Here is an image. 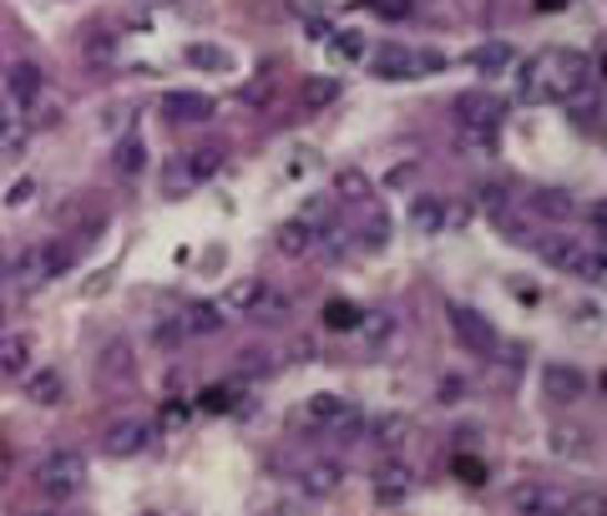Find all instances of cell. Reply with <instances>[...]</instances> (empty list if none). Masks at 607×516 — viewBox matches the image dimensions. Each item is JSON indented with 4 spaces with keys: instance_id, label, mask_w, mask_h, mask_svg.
<instances>
[{
    "instance_id": "1",
    "label": "cell",
    "mask_w": 607,
    "mask_h": 516,
    "mask_svg": "<svg viewBox=\"0 0 607 516\" xmlns=\"http://www.w3.org/2000/svg\"><path fill=\"white\" fill-rule=\"evenodd\" d=\"M587 77H593V67H587L583 51L547 47L516 71V92H522V102H537V107L542 102H567V97L587 92Z\"/></svg>"
},
{
    "instance_id": "2",
    "label": "cell",
    "mask_w": 607,
    "mask_h": 516,
    "mask_svg": "<svg viewBox=\"0 0 607 516\" xmlns=\"http://www.w3.org/2000/svg\"><path fill=\"white\" fill-rule=\"evenodd\" d=\"M537 249V259L547 269H557V274L567 279H587V284H597V279L607 274V259H603V243H583V239H567V233H557V239H537L532 243Z\"/></svg>"
},
{
    "instance_id": "3",
    "label": "cell",
    "mask_w": 607,
    "mask_h": 516,
    "mask_svg": "<svg viewBox=\"0 0 607 516\" xmlns=\"http://www.w3.org/2000/svg\"><path fill=\"white\" fill-rule=\"evenodd\" d=\"M31 482L47 502H71V496L87 486V456H81V451H51V456L36 466Z\"/></svg>"
},
{
    "instance_id": "4",
    "label": "cell",
    "mask_w": 607,
    "mask_h": 516,
    "mask_svg": "<svg viewBox=\"0 0 607 516\" xmlns=\"http://www.w3.org/2000/svg\"><path fill=\"white\" fill-rule=\"evenodd\" d=\"M219 172H223V148H188L183 158L168 162V172H162V193L183 198V193H193V188L213 183Z\"/></svg>"
},
{
    "instance_id": "5",
    "label": "cell",
    "mask_w": 607,
    "mask_h": 516,
    "mask_svg": "<svg viewBox=\"0 0 607 516\" xmlns=\"http://www.w3.org/2000/svg\"><path fill=\"white\" fill-rule=\"evenodd\" d=\"M71 259H77V249H67V243H31V249H21L11 259V279L21 289H41V284H51L61 269H71Z\"/></svg>"
},
{
    "instance_id": "6",
    "label": "cell",
    "mask_w": 607,
    "mask_h": 516,
    "mask_svg": "<svg viewBox=\"0 0 607 516\" xmlns=\"http://www.w3.org/2000/svg\"><path fill=\"white\" fill-rule=\"evenodd\" d=\"M370 67H375L380 81H411V77H436V71L446 67V57H441V51H411V47H401V41H385Z\"/></svg>"
},
{
    "instance_id": "7",
    "label": "cell",
    "mask_w": 607,
    "mask_h": 516,
    "mask_svg": "<svg viewBox=\"0 0 607 516\" xmlns=\"http://www.w3.org/2000/svg\"><path fill=\"white\" fill-rule=\"evenodd\" d=\"M502 117H506V102H502V97H492V92H466V97L456 102L461 138H466V142H482V148L496 138Z\"/></svg>"
},
{
    "instance_id": "8",
    "label": "cell",
    "mask_w": 607,
    "mask_h": 516,
    "mask_svg": "<svg viewBox=\"0 0 607 516\" xmlns=\"http://www.w3.org/2000/svg\"><path fill=\"white\" fill-rule=\"evenodd\" d=\"M451 330H456V340L466 344V355H486V360H492L496 350H502L496 324L486 320L482 310H471V304H451Z\"/></svg>"
},
{
    "instance_id": "9",
    "label": "cell",
    "mask_w": 607,
    "mask_h": 516,
    "mask_svg": "<svg viewBox=\"0 0 607 516\" xmlns=\"http://www.w3.org/2000/svg\"><path fill=\"white\" fill-rule=\"evenodd\" d=\"M152 436H158V425L142 421V415H127V421H117L112 431L102 436V456H112V461L142 456V451L152 446Z\"/></svg>"
},
{
    "instance_id": "10",
    "label": "cell",
    "mask_w": 607,
    "mask_h": 516,
    "mask_svg": "<svg viewBox=\"0 0 607 516\" xmlns=\"http://www.w3.org/2000/svg\"><path fill=\"white\" fill-rule=\"evenodd\" d=\"M506 506L522 512V516H547V512H567V496L547 482H522V486L506 492Z\"/></svg>"
},
{
    "instance_id": "11",
    "label": "cell",
    "mask_w": 607,
    "mask_h": 516,
    "mask_svg": "<svg viewBox=\"0 0 607 516\" xmlns=\"http://www.w3.org/2000/svg\"><path fill=\"white\" fill-rule=\"evenodd\" d=\"M340 482H344V466L340 461H304V466H299V476H294V486L304 496H314V502H324V496H334L340 492Z\"/></svg>"
},
{
    "instance_id": "12",
    "label": "cell",
    "mask_w": 607,
    "mask_h": 516,
    "mask_svg": "<svg viewBox=\"0 0 607 516\" xmlns=\"http://www.w3.org/2000/svg\"><path fill=\"white\" fill-rule=\"evenodd\" d=\"M411 492H415V471L405 466V461H385V466L375 471V502L380 506L411 502Z\"/></svg>"
},
{
    "instance_id": "13",
    "label": "cell",
    "mask_w": 607,
    "mask_h": 516,
    "mask_svg": "<svg viewBox=\"0 0 607 516\" xmlns=\"http://www.w3.org/2000/svg\"><path fill=\"white\" fill-rule=\"evenodd\" d=\"M542 395L557 401V405H577L587 395V375L573 365H547L542 370Z\"/></svg>"
},
{
    "instance_id": "14",
    "label": "cell",
    "mask_w": 607,
    "mask_h": 516,
    "mask_svg": "<svg viewBox=\"0 0 607 516\" xmlns=\"http://www.w3.org/2000/svg\"><path fill=\"white\" fill-rule=\"evenodd\" d=\"M320 239H324L320 223H310V219H289V223H279L274 249L284 253V259H304V253L320 249Z\"/></svg>"
},
{
    "instance_id": "15",
    "label": "cell",
    "mask_w": 607,
    "mask_h": 516,
    "mask_svg": "<svg viewBox=\"0 0 607 516\" xmlns=\"http://www.w3.org/2000/svg\"><path fill=\"white\" fill-rule=\"evenodd\" d=\"M264 304H269L264 279H233V284L223 289V310L229 314H264Z\"/></svg>"
},
{
    "instance_id": "16",
    "label": "cell",
    "mask_w": 607,
    "mask_h": 516,
    "mask_svg": "<svg viewBox=\"0 0 607 516\" xmlns=\"http://www.w3.org/2000/svg\"><path fill=\"white\" fill-rule=\"evenodd\" d=\"M162 112H168L172 122H208V117L219 112V102L203 92H168L162 97Z\"/></svg>"
},
{
    "instance_id": "17",
    "label": "cell",
    "mask_w": 607,
    "mask_h": 516,
    "mask_svg": "<svg viewBox=\"0 0 607 516\" xmlns=\"http://www.w3.org/2000/svg\"><path fill=\"white\" fill-rule=\"evenodd\" d=\"M471 71H482V77H506V71L516 67V47L512 41H486V47H476L466 57Z\"/></svg>"
},
{
    "instance_id": "18",
    "label": "cell",
    "mask_w": 607,
    "mask_h": 516,
    "mask_svg": "<svg viewBox=\"0 0 607 516\" xmlns=\"http://www.w3.org/2000/svg\"><path fill=\"white\" fill-rule=\"evenodd\" d=\"M31 365H36V340L31 334H6V340H0V375L21 380Z\"/></svg>"
},
{
    "instance_id": "19",
    "label": "cell",
    "mask_w": 607,
    "mask_h": 516,
    "mask_svg": "<svg viewBox=\"0 0 607 516\" xmlns=\"http://www.w3.org/2000/svg\"><path fill=\"white\" fill-rule=\"evenodd\" d=\"M132 365H138V360H132V344L112 340L102 350V360H97V380H107V385H127V380H132Z\"/></svg>"
},
{
    "instance_id": "20",
    "label": "cell",
    "mask_w": 607,
    "mask_h": 516,
    "mask_svg": "<svg viewBox=\"0 0 607 516\" xmlns=\"http://www.w3.org/2000/svg\"><path fill=\"white\" fill-rule=\"evenodd\" d=\"M26 395H31L36 405H61L67 401V380H61V370H26Z\"/></svg>"
},
{
    "instance_id": "21",
    "label": "cell",
    "mask_w": 607,
    "mask_h": 516,
    "mask_svg": "<svg viewBox=\"0 0 607 516\" xmlns=\"http://www.w3.org/2000/svg\"><path fill=\"white\" fill-rule=\"evenodd\" d=\"M6 97L21 107H31L36 97H41V67H31V61H16L11 71H6Z\"/></svg>"
},
{
    "instance_id": "22",
    "label": "cell",
    "mask_w": 607,
    "mask_h": 516,
    "mask_svg": "<svg viewBox=\"0 0 607 516\" xmlns=\"http://www.w3.org/2000/svg\"><path fill=\"white\" fill-rule=\"evenodd\" d=\"M112 168L122 172V178H138V172L148 168V142H142L138 132H122V138H117V152H112Z\"/></svg>"
},
{
    "instance_id": "23",
    "label": "cell",
    "mask_w": 607,
    "mask_h": 516,
    "mask_svg": "<svg viewBox=\"0 0 607 516\" xmlns=\"http://www.w3.org/2000/svg\"><path fill=\"white\" fill-rule=\"evenodd\" d=\"M532 213H537V219L562 223V219H573V213H577V198L562 193V188H542V193H532Z\"/></svg>"
},
{
    "instance_id": "24",
    "label": "cell",
    "mask_w": 607,
    "mask_h": 516,
    "mask_svg": "<svg viewBox=\"0 0 607 516\" xmlns=\"http://www.w3.org/2000/svg\"><path fill=\"white\" fill-rule=\"evenodd\" d=\"M223 320H229L223 304H208V299H198V304H188V310H183V330L188 334H219Z\"/></svg>"
},
{
    "instance_id": "25",
    "label": "cell",
    "mask_w": 607,
    "mask_h": 516,
    "mask_svg": "<svg viewBox=\"0 0 607 516\" xmlns=\"http://www.w3.org/2000/svg\"><path fill=\"white\" fill-rule=\"evenodd\" d=\"M334 198H340V203H370V198H375V183H370L360 168H340L334 172Z\"/></svg>"
},
{
    "instance_id": "26",
    "label": "cell",
    "mask_w": 607,
    "mask_h": 516,
    "mask_svg": "<svg viewBox=\"0 0 607 516\" xmlns=\"http://www.w3.org/2000/svg\"><path fill=\"white\" fill-rule=\"evenodd\" d=\"M360 320H365V310H360L355 299H330L324 304V330H334V334H355Z\"/></svg>"
},
{
    "instance_id": "27",
    "label": "cell",
    "mask_w": 607,
    "mask_h": 516,
    "mask_svg": "<svg viewBox=\"0 0 607 516\" xmlns=\"http://www.w3.org/2000/svg\"><path fill=\"white\" fill-rule=\"evenodd\" d=\"M411 223H415V233H446V203L441 198H415Z\"/></svg>"
},
{
    "instance_id": "28",
    "label": "cell",
    "mask_w": 607,
    "mask_h": 516,
    "mask_svg": "<svg viewBox=\"0 0 607 516\" xmlns=\"http://www.w3.org/2000/svg\"><path fill=\"white\" fill-rule=\"evenodd\" d=\"M552 451H557V456H573V461H587L593 456V436L577 431V425H562V431H552Z\"/></svg>"
},
{
    "instance_id": "29",
    "label": "cell",
    "mask_w": 607,
    "mask_h": 516,
    "mask_svg": "<svg viewBox=\"0 0 607 516\" xmlns=\"http://www.w3.org/2000/svg\"><path fill=\"white\" fill-rule=\"evenodd\" d=\"M26 122H21V112H11V107H0V158H11V152H21L26 148Z\"/></svg>"
},
{
    "instance_id": "30",
    "label": "cell",
    "mask_w": 607,
    "mask_h": 516,
    "mask_svg": "<svg viewBox=\"0 0 607 516\" xmlns=\"http://www.w3.org/2000/svg\"><path fill=\"white\" fill-rule=\"evenodd\" d=\"M299 97H304V107H310V112H320V107H330L334 97H340V81H334V77H310Z\"/></svg>"
},
{
    "instance_id": "31",
    "label": "cell",
    "mask_w": 607,
    "mask_h": 516,
    "mask_svg": "<svg viewBox=\"0 0 607 516\" xmlns=\"http://www.w3.org/2000/svg\"><path fill=\"white\" fill-rule=\"evenodd\" d=\"M405 431H411V415H385V421L375 425V441H380V446L395 451V446L405 441Z\"/></svg>"
},
{
    "instance_id": "32",
    "label": "cell",
    "mask_w": 607,
    "mask_h": 516,
    "mask_svg": "<svg viewBox=\"0 0 607 516\" xmlns=\"http://www.w3.org/2000/svg\"><path fill=\"white\" fill-rule=\"evenodd\" d=\"M188 67H198V71H229V51H219V47H188Z\"/></svg>"
},
{
    "instance_id": "33",
    "label": "cell",
    "mask_w": 607,
    "mask_h": 516,
    "mask_svg": "<svg viewBox=\"0 0 607 516\" xmlns=\"http://www.w3.org/2000/svg\"><path fill=\"white\" fill-rule=\"evenodd\" d=\"M274 350H243V360H239V375H274Z\"/></svg>"
},
{
    "instance_id": "34",
    "label": "cell",
    "mask_w": 607,
    "mask_h": 516,
    "mask_svg": "<svg viewBox=\"0 0 607 516\" xmlns=\"http://www.w3.org/2000/svg\"><path fill=\"white\" fill-rule=\"evenodd\" d=\"M203 411H239V385H208L203 391Z\"/></svg>"
},
{
    "instance_id": "35",
    "label": "cell",
    "mask_w": 607,
    "mask_h": 516,
    "mask_svg": "<svg viewBox=\"0 0 607 516\" xmlns=\"http://www.w3.org/2000/svg\"><path fill=\"white\" fill-rule=\"evenodd\" d=\"M451 471H456V482L471 486V492H482V486H486V466L476 456H456V466H451Z\"/></svg>"
},
{
    "instance_id": "36",
    "label": "cell",
    "mask_w": 607,
    "mask_h": 516,
    "mask_svg": "<svg viewBox=\"0 0 607 516\" xmlns=\"http://www.w3.org/2000/svg\"><path fill=\"white\" fill-rule=\"evenodd\" d=\"M340 411H344V401H340V395L320 391V395H314V401H310V411H304V415H310L314 425H330V421H334V415H340Z\"/></svg>"
},
{
    "instance_id": "37",
    "label": "cell",
    "mask_w": 607,
    "mask_h": 516,
    "mask_svg": "<svg viewBox=\"0 0 607 516\" xmlns=\"http://www.w3.org/2000/svg\"><path fill=\"white\" fill-rule=\"evenodd\" d=\"M360 243H365V249H385V243H390V219H380V213H375V219L360 229Z\"/></svg>"
},
{
    "instance_id": "38",
    "label": "cell",
    "mask_w": 607,
    "mask_h": 516,
    "mask_svg": "<svg viewBox=\"0 0 607 516\" xmlns=\"http://www.w3.org/2000/svg\"><path fill=\"white\" fill-rule=\"evenodd\" d=\"M330 51H334V57H344V61H355L360 51H365V41H360L355 31H350V36H334V41H330Z\"/></svg>"
},
{
    "instance_id": "39",
    "label": "cell",
    "mask_w": 607,
    "mask_h": 516,
    "mask_svg": "<svg viewBox=\"0 0 607 516\" xmlns=\"http://www.w3.org/2000/svg\"><path fill=\"white\" fill-rule=\"evenodd\" d=\"M380 16H390V21H405L411 16V0H370Z\"/></svg>"
},
{
    "instance_id": "40",
    "label": "cell",
    "mask_w": 607,
    "mask_h": 516,
    "mask_svg": "<svg viewBox=\"0 0 607 516\" xmlns=\"http://www.w3.org/2000/svg\"><path fill=\"white\" fill-rule=\"evenodd\" d=\"M127 127H132V107H112V112H107V132H112V138H122Z\"/></svg>"
},
{
    "instance_id": "41",
    "label": "cell",
    "mask_w": 607,
    "mask_h": 516,
    "mask_svg": "<svg viewBox=\"0 0 607 516\" xmlns=\"http://www.w3.org/2000/svg\"><path fill=\"white\" fill-rule=\"evenodd\" d=\"M31 198H36V183H31V178H21V183H11V193H6V203H11V208H21V203H31Z\"/></svg>"
},
{
    "instance_id": "42",
    "label": "cell",
    "mask_w": 607,
    "mask_h": 516,
    "mask_svg": "<svg viewBox=\"0 0 607 516\" xmlns=\"http://www.w3.org/2000/svg\"><path fill=\"white\" fill-rule=\"evenodd\" d=\"M360 330L370 334V344H380V340H390V330H395V324H390V314H385V320H360Z\"/></svg>"
},
{
    "instance_id": "43",
    "label": "cell",
    "mask_w": 607,
    "mask_h": 516,
    "mask_svg": "<svg viewBox=\"0 0 607 516\" xmlns=\"http://www.w3.org/2000/svg\"><path fill=\"white\" fill-rule=\"evenodd\" d=\"M112 51H117V41H112V36H92V41H87V57H92V61L112 57Z\"/></svg>"
},
{
    "instance_id": "44",
    "label": "cell",
    "mask_w": 607,
    "mask_h": 516,
    "mask_svg": "<svg viewBox=\"0 0 607 516\" xmlns=\"http://www.w3.org/2000/svg\"><path fill=\"white\" fill-rule=\"evenodd\" d=\"M587 219H593V233L603 239L607 233V203H587Z\"/></svg>"
},
{
    "instance_id": "45",
    "label": "cell",
    "mask_w": 607,
    "mask_h": 516,
    "mask_svg": "<svg viewBox=\"0 0 607 516\" xmlns=\"http://www.w3.org/2000/svg\"><path fill=\"white\" fill-rule=\"evenodd\" d=\"M269 97H274V87H269V81H253L249 92H243V102H253V107H259V102H269Z\"/></svg>"
},
{
    "instance_id": "46",
    "label": "cell",
    "mask_w": 607,
    "mask_h": 516,
    "mask_svg": "<svg viewBox=\"0 0 607 516\" xmlns=\"http://www.w3.org/2000/svg\"><path fill=\"white\" fill-rule=\"evenodd\" d=\"M441 401H461V380H446V385H441Z\"/></svg>"
},
{
    "instance_id": "47",
    "label": "cell",
    "mask_w": 607,
    "mask_h": 516,
    "mask_svg": "<svg viewBox=\"0 0 607 516\" xmlns=\"http://www.w3.org/2000/svg\"><path fill=\"white\" fill-rule=\"evenodd\" d=\"M11 279V253H0V284Z\"/></svg>"
},
{
    "instance_id": "48",
    "label": "cell",
    "mask_w": 607,
    "mask_h": 516,
    "mask_svg": "<svg viewBox=\"0 0 607 516\" xmlns=\"http://www.w3.org/2000/svg\"><path fill=\"white\" fill-rule=\"evenodd\" d=\"M542 11H562V6H567V0H537Z\"/></svg>"
},
{
    "instance_id": "49",
    "label": "cell",
    "mask_w": 607,
    "mask_h": 516,
    "mask_svg": "<svg viewBox=\"0 0 607 516\" xmlns=\"http://www.w3.org/2000/svg\"><path fill=\"white\" fill-rule=\"evenodd\" d=\"M6 320H11V310H6V299H0V330H6Z\"/></svg>"
}]
</instances>
